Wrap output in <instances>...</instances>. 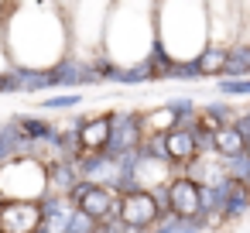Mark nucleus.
<instances>
[{"label":"nucleus","mask_w":250,"mask_h":233,"mask_svg":"<svg viewBox=\"0 0 250 233\" xmlns=\"http://www.w3.org/2000/svg\"><path fill=\"white\" fill-rule=\"evenodd\" d=\"M4 52L14 72H59L72 55L62 4H38V0L4 4Z\"/></svg>","instance_id":"f257e3e1"},{"label":"nucleus","mask_w":250,"mask_h":233,"mask_svg":"<svg viewBox=\"0 0 250 233\" xmlns=\"http://www.w3.org/2000/svg\"><path fill=\"white\" fill-rule=\"evenodd\" d=\"M158 4H120L110 7L106 35H103V59L113 62L120 72L141 69L158 52V24H154Z\"/></svg>","instance_id":"f03ea898"},{"label":"nucleus","mask_w":250,"mask_h":233,"mask_svg":"<svg viewBox=\"0 0 250 233\" xmlns=\"http://www.w3.org/2000/svg\"><path fill=\"white\" fill-rule=\"evenodd\" d=\"M158 24V52L168 55L175 65L195 62L209 48V4H158L154 7Z\"/></svg>","instance_id":"7ed1b4c3"},{"label":"nucleus","mask_w":250,"mask_h":233,"mask_svg":"<svg viewBox=\"0 0 250 233\" xmlns=\"http://www.w3.org/2000/svg\"><path fill=\"white\" fill-rule=\"evenodd\" d=\"M113 4H62L65 24H69V45H72V62L93 65L103 59V35H106V18Z\"/></svg>","instance_id":"20e7f679"},{"label":"nucleus","mask_w":250,"mask_h":233,"mask_svg":"<svg viewBox=\"0 0 250 233\" xmlns=\"http://www.w3.org/2000/svg\"><path fill=\"white\" fill-rule=\"evenodd\" d=\"M48 165L35 154H18L0 165V202H45Z\"/></svg>","instance_id":"39448f33"},{"label":"nucleus","mask_w":250,"mask_h":233,"mask_svg":"<svg viewBox=\"0 0 250 233\" xmlns=\"http://www.w3.org/2000/svg\"><path fill=\"white\" fill-rule=\"evenodd\" d=\"M168 212H161L158 199L151 192H124L120 195V206H117V219L130 230V233H151Z\"/></svg>","instance_id":"423d86ee"},{"label":"nucleus","mask_w":250,"mask_h":233,"mask_svg":"<svg viewBox=\"0 0 250 233\" xmlns=\"http://www.w3.org/2000/svg\"><path fill=\"white\" fill-rule=\"evenodd\" d=\"M72 206L89 216L93 223H106V219H117V206H120V192L106 189V185H93V182H79L72 189Z\"/></svg>","instance_id":"0eeeda50"},{"label":"nucleus","mask_w":250,"mask_h":233,"mask_svg":"<svg viewBox=\"0 0 250 233\" xmlns=\"http://www.w3.org/2000/svg\"><path fill=\"white\" fill-rule=\"evenodd\" d=\"M243 31V7L240 4H209V45L212 48H236Z\"/></svg>","instance_id":"6e6552de"},{"label":"nucleus","mask_w":250,"mask_h":233,"mask_svg":"<svg viewBox=\"0 0 250 233\" xmlns=\"http://www.w3.org/2000/svg\"><path fill=\"white\" fill-rule=\"evenodd\" d=\"M165 192H168V216H175L188 226L202 216V185L192 182L188 175H175L165 185Z\"/></svg>","instance_id":"1a4fd4ad"},{"label":"nucleus","mask_w":250,"mask_h":233,"mask_svg":"<svg viewBox=\"0 0 250 233\" xmlns=\"http://www.w3.org/2000/svg\"><path fill=\"white\" fill-rule=\"evenodd\" d=\"M45 223L42 202H0V233H38Z\"/></svg>","instance_id":"9d476101"},{"label":"nucleus","mask_w":250,"mask_h":233,"mask_svg":"<svg viewBox=\"0 0 250 233\" xmlns=\"http://www.w3.org/2000/svg\"><path fill=\"white\" fill-rule=\"evenodd\" d=\"M110 137H113V110L83 117V127H79V154H106Z\"/></svg>","instance_id":"9b49d317"},{"label":"nucleus","mask_w":250,"mask_h":233,"mask_svg":"<svg viewBox=\"0 0 250 233\" xmlns=\"http://www.w3.org/2000/svg\"><path fill=\"white\" fill-rule=\"evenodd\" d=\"M165 158H168V165H171L178 175H182L192 161H199V144H195L192 124H188V127H175V130L165 134Z\"/></svg>","instance_id":"f8f14e48"},{"label":"nucleus","mask_w":250,"mask_h":233,"mask_svg":"<svg viewBox=\"0 0 250 233\" xmlns=\"http://www.w3.org/2000/svg\"><path fill=\"white\" fill-rule=\"evenodd\" d=\"M250 216V189L240 182L223 185V223H243Z\"/></svg>","instance_id":"ddd939ff"},{"label":"nucleus","mask_w":250,"mask_h":233,"mask_svg":"<svg viewBox=\"0 0 250 233\" xmlns=\"http://www.w3.org/2000/svg\"><path fill=\"white\" fill-rule=\"evenodd\" d=\"M226 62H229V52L226 48H206L199 59H195V69H199V79H223L226 76Z\"/></svg>","instance_id":"4468645a"},{"label":"nucleus","mask_w":250,"mask_h":233,"mask_svg":"<svg viewBox=\"0 0 250 233\" xmlns=\"http://www.w3.org/2000/svg\"><path fill=\"white\" fill-rule=\"evenodd\" d=\"M243 148H247V141L236 134V127H223V130H216V134H212V154H216V158H223V161L240 158V154H243Z\"/></svg>","instance_id":"2eb2a0df"},{"label":"nucleus","mask_w":250,"mask_h":233,"mask_svg":"<svg viewBox=\"0 0 250 233\" xmlns=\"http://www.w3.org/2000/svg\"><path fill=\"white\" fill-rule=\"evenodd\" d=\"M216 96L219 100H250V79H216Z\"/></svg>","instance_id":"dca6fc26"},{"label":"nucleus","mask_w":250,"mask_h":233,"mask_svg":"<svg viewBox=\"0 0 250 233\" xmlns=\"http://www.w3.org/2000/svg\"><path fill=\"white\" fill-rule=\"evenodd\" d=\"M42 106L45 110H76V106H83V93L76 89V93H62V96H45L42 100Z\"/></svg>","instance_id":"f3484780"},{"label":"nucleus","mask_w":250,"mask_h":233,"mask_svg":"<svg viewBox=\"0 0 250 233\" xmlns=\"http://www.w3.org/2000/svg\"><path fill=\"white\" fill-rule=\"evenodd\" d=\"M233 127H236V134H240L243 141H250V106H240V113H236Z\"/></svg>","instance_id":"a211bd4d"},{"label":"nucleus","mask_w":250,"mask_h":233,"mask_svg":"<svg viewBox=\"0 0 250 233\" xmlns=\"http://www.w3.org/2000/svg\"><path fill=\"white\" fill-rule=\"evenodd\" d=\"M11 72V62H7V52H4V4H0V76Z\"/></svg>","instance_id":"6ab92c4d"},{"label":"nucleus","mask_w":250,"mask_h":233,"mask_svg":"<svg viewBox=\"0 0 250 233\" xmlns=\"http://www.w3.org/2000/svg\"><path fill=\"white\" fill-rule=\"evenodd\" d=\"M96 233H130V230H127L120 219H106V223H100V226H96Z\"/></svg>","instance_id":"aec40b11"},{"label":"nucleus","mask_w":250,"mask_h":233,"mask_svg":"<svg viewBox=\"0 0 250 233\" xmlns=\"http://www.w3.org/2000/svg\"><path fill=\"white\" fill-rule=\"evenodd\" d=\"M243 154H247V158H250V141H247V148H243Z\"/></svg>","instance_id":"412c9836"}]
</instances>
